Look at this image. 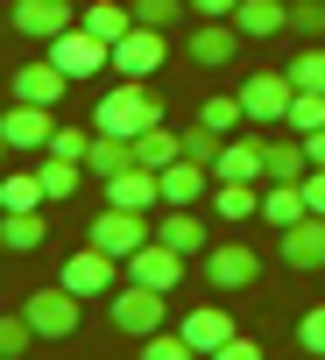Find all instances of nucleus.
<instances>
[{"mask_svg": "<svg viewBox=\"0 0 325 360\" xmlns=\"http://www.w3.org/2000/svg\"><path fill=\"white\" fill-rule=\"evenodd\" d=\"M15 29H22L29 43L64 36V29H71V0H15Z\"/></svg>", "mask_w": 325, "mask_h": 360, "instance_id": "nucleus-17", "label": "nucleus"}, {"mask_svg": "<svg viewBox=\"0 0 325 360\" xmlns=\"http://www.w3.org/2000/svg\"><path fill=\"white\" fill-rule=\"evenodd\" d=\"M304 205L325 212V169H304Z\"/></svg>", "mask_w": 325, "mask_h": 360, "instance_id": "nucleus-42", "label": "nucleus"}, {"mask_svg": "<svg viewBox=\"0 0 325 360\" xmlns=\"http://www.w3.org/2000/svg\"><path fill=\"white\" fill-rule=\"evenodd\" d=\"M0 134H8V148H15V155H36V148H50V134H57V106L8 99V113H0Z\"/></svg>", "mask_w": 325, "mask_h": 360, "instance_id": "nucleus-8", "label": "nucleus"}, {"mask_svg": "<svg viewBox=\"0 0 325 360\" xmlns=\"http://www.w3.org/2000/svg\"><path fill=\"white\" fill-rule=\"evenodd\" d=\"M78 22H85L92 36H106V43H120V36L134 29V8H120V0H92V8H85Z\"/></svg>", "mask_w": 325, "mask_h": 360, "instance_id": "nucleus-29", "label": "nucleus"}, {"mask_svg": "<svg viewBox=\"0 0 325 360\" xmlns=\"http://www.w3.org/2000/svg\"><path fill=\"white\" fill-rule=\"evenodd\" d=\"M0 248H8V255L43 248V212H0Z\"/></svg>", "mask_w": 325, "mask_h": 360, "instance_id": "nucleus-28", "label": "nucleus"}, {"mask_svg": "<svg viewBox=\"0 0 325 360\" xmlns=\"http://www.w3.org/2000/svg\"><path fill=\"white\" fill-rule=\"evenodd\" d=\"M269 134H227L219 162H212V184H269V162H262Z\"/></svg>", "mask_w": 325, "mask_h": 360, "instance_id": "nucleus-11", "label": "nucleus"}, {"mask_svg": "<svg viewBox=\"0 0 325 360\" xmlns=\"http://www.w3.org/2000/svg\"><path fill=\"white\" fill-rule=\"evenodd\" d=\"M283 127L290 134H311V127H325V92H290V113H283Z\"/></svg>", "mask_w": 325, "mask_h": 360, "instance_id": "nucleus-31", "label": "nucleus"}, {"mask_svg": "<svg viewBox=\"0 0 325 360\" xmlns=\"http://www.w3.org/2000/svg\"><path fill=\"white\" fill-rule=\"evenodd\" d=\"M155 176H162V205H198V198L212 191V169H205V162H191V155L162 162Z\"/></svg>", "mask_w": 325, "mask_h": 360, "instance_id": "nucleus-16", "label": "nucleus"}, {"mask_svg": "<svg viewBox=\"0 0 325 360\" xmlns=\"http://www.w3.org/2000/svg\"><path fill=\"white\" fill-rule=\"evenodd\" d=\"M71 297H113V255L99 248V240H85V248H71L64 255V276H57Z\"/></svg>", "mask_w": 325, "mask_h": 360, "instance_id": "nucleus-9", "label": "nucleus"}, {"mask_svg": "<svg viewBox=\"0 0 325 360\" xmlns=\"http://www.w3.org/2000/svg\"><path fill=\"white\" fill-rule=\"evenodd\" d=\"M50 64H57L64 78H99V71H113V43L92 36L85 22H71L64 36H50Z\"/></svg>", "mask_w": 325, "mask_h": 360, "instance_id": "nucleus-3", "label": "nucleus"}, {"mask_svg": "<svg viewBox=\"0 0 325 360\" xmlns=\"http://www.w3.org/2000/svg\"><path fill=\"white\" fill-rule=\"evenodd\" d=\"M184 8H191V15H234L241 0H184Z\"/></svg>", "mask_w": 325, "mask_h": 360, "instance_id": "nucleus-44", "label": "nucleus"}, {"mask_svg": "<svg viewBox=\"0 0 325 360\" xmlns=\"http://www.w3.org/2000/svg\"><path fill=\"white\" fill-rule=\"evenodd\" d=\"M234 29H241L248 43L283 36V29H290V0H241V8H234Z\"/></svg>", "mask_w": 325, "mask_h": 360, "instance_id": "nucleus-21", "label": "nucleus"}, {"mask_svg": "<svg viewBox=\"0 0 325 360\" xmlns=\"http://www.w3.org/2000/svg\"><path fill=\"white\" fill-rule=\"evenodd\" d=\"M311 205H304V184H262V219L283 233V226H297Z\"/></svg>", "mask_w": 325, "mask_h": 360, "instance_id": "nucleus-25", "label": "nucleus"}, {"mask_svg": "<svg viewBox=\"0 0 325 360\" xmlns=\"http://www.w3.org/2000/svg\"><path fill=\"white\" fill-rule=\"evenodd\" d=\"M276 255H283L290 276H318L325 269V212H304L297 226H283L276 233Z\"/></svg>", "mask_w": 325, "mask_h": 360, "instance_id": "nucleus-7", "label": "nucleus"}, {"mask_svg": "<svg viewBox=\"0 0 325 360\" xmlns=\"http://www.w3.org/2000/svg\"><path fill=\"white\" fill-rule=\"evenodd\" d=\"M162 57H170V43H162V29H148V22H134V29L113 43V71H120V78H155Z\"/></svg>", "mask_w": 325, "mask_h": 360, "instance_id": "nucleus-10", "label": "nucleus"}, {"mask_svg": "<svg viewBox=\"0 0 325 360\" xmlns=\"http://www.w3.org/2000/svg\"><path fill=\"white\" fill-rule=\"evenodd\" d=\"M155 240H170L177 255H205V248H212V240H205V219H198L191 205H170V212H162V219H155Z\"/></svg>", "mask_w": 325, "mask_h": 360, "instance_id": "nucleus-22", "label": "nucleus"}, {"mask_svg": "<svg viewBox=\"0 0 325 360\" xmlns=\"http://www.w3.org/2000/svg\"><path fill=\"white\" fill-rule=\"evenodd\" d=\"M262 162H269V184H304V169H311L304 134H269L262 141Z\"/></svg>", "mask_w": 325, "mask_h": 360, "instance_id": "nucleus-20", "label": "nucleus"}, {"mask_svg": "<svg viewBox=\"0 0 325 360\" xmlns=\"http://www.w3.org/2000/svg\"><path fill=\"white\" fill-rule=\"evenodd\" d=\"M241 50V29H234V15H198V29L184 36V57L191 64H227Z\"/></svg>", "mask_w": 325, "mask_h": 360, "instance_id": "nucleus-14", "label": "nucleus"}, {"mask_svg": "<svg viewBox=\"0 0 325 360\" xmlns=\"http://www.w3.org/2000/svg\"><path fill=\"white\" fill-rule=\"evenodd\" d=\"M78 304H85V297H71L64 283H50V290H29V297H22V311H29L36 339H71V332H78Z\"/></svg>", "mask_w": 325, "mask_h": 360, "instance_id": "nucleus-6", "label": "nucleus"}, {"mask_svg": "<svg viewBox=\"0 0 325 360\" xmlns=\"http://www.w3.org/2000/svg\"><path fill=\"white\" fill-rule=\"evenodd\" d=\"M29 346H36L29 311H0V360H15V353H29Z\"/></svg>", "mask_w": 325, "mask_h": 360, "instance_id": "nucleus-33", "label": "nucleus"}, {"mask_svg": "<svg viewBox=\"0 0 325 360\" xmlns=\"http://www.w3.org/2000/svg\"><path fill=\"white\" fill-rule=\"evenodd\" d=\"M290 71H248L241 78V106H248V127H283L290 113Z\"/></svg>", "mask_w": 325, "mask_h": 360, "instance_id": "nucleus-4", "label": "nucleus"}, {"mask_svg": "<svg viewBox=\"0 0 325 360\" xmlns=\"http://www.w3.org/2000/svg\"><path fill=\"white\" fill-rule=\"evenodd\" d=\"M127 276L148 283V290H177V283H184V255H177L170 240H141V248L127 255Z\"/></svg>", "mask_w": 325, "mask_h": 360, "instance_id": "nucleus-13", "label": "nucleus"}, {"mask_svg": "<svg viewBox=\"0 0 325 360\" xmlns=\"http://www.w3.org/2000/svg\"><path fill=\"white\" fill-rule=\"evenodd\" d=\"M36 176H43V191H50V198H71V191H78V176H85V162H71V155H50V148H43Z\"/></svg>", "mask_w": 325, "mask_h": 360, "instance_id": "nucleus-30", "label": "nucleus"}, {"mask_svg": "<svg viewBox=\"0 0 325 360\" xmlns=\"http://www.w3.org/2000/svg\"><path fill=\"white\" fill-rule=\"evenodd\" d=\"M212 212L234 219V226H248L262 212V184H212Z\"/></svg>", "mask_w": 325, "mask_h": 360, "instance_id": "nucleus-26", "label": "nucleus"}, {"mask_svg": "<svg viewBox=\"0 0 325 360\" xmlns=\"http://www.w3.org/2000/svg\"><path fill=\"white\" fill-rule=\"evenodd\" d=\"M290 29L297 36H325V0H290Z\"/></svg>", "mask_w": 325, "mask_h": 360, "instance_id": "nucleus-37", "label": "nucleus"}, {"mask_svg": "<svg viewBox=\"0 0 325 360\" xmlns=\"http://www.w3.org/2000/svg\"><path fill=\"white\" fill-rule=\"evenodd\" d=\"M205 276H212V290H248V283L262 276V255H255V248H241V240L205 248Z\"/></svg>", "mask_w": 325, "mask_h": 360, "instance_id": "nucleus-15", "label": "nucleus"}, {"mask_svg": "<svg viewBox=\"0 0 325 360\" xmlns=\"http://www.w3.org/2000/svg\"><path fill=\"white\" fill-rule=\"evenodd\" d=\"M162 120V99H155V85L148 78H120L106 99H99V113H92V127H106V134H141V127H155Z\"/></svg>", "mask_w": 325, "mask_h": 360, "instance_id": "nucleus-1", "label": "nucleus"}, {"mask_svg": "<svg viewBox=\"0 0 325 360\" xmlns=\"http://www.w3.org/2000/svg\"><path fill=\"white\" fill-rule=\"evenodd\" d=\"M304 155H311V169H325V127H311V134H304Z\"/></svg>", "mask_w": 325, "mask_h": 360, "instance_id": "nucleus-43", "label": "nucleus"}, {"mask_svg": "<svg viewBox=\"0 0 325 360\" xmlns=\"http://www.w3.org/2000/svg\"><path fill=\"white\" fill-rule=\"evenodd\" d=\"M134 162V141L127 134H106V127H92V148H85V176L92 184H106L113 169H127Z\"/></svg>", "mask_w": 325, "mask_h": 360, "instance_id": "nucleus-23", "label": "nucleus"}, {"mask_svg": "<svg viewBox=\"0 0 325 360\" xmlns=\"http://www.w3.org/2000/svg\"><path fill=\"white\" fill-rule=\"evenodd\" d=\"M184 339H191L198 353H219V346L234 339V311H227V304H191V311H184Z\"/></svg>", "mask_w": 325, "mask_h": 360, "instance_id": "nucleus-19", "label": "nucleus"}, {"mask_svg": "<svg viewBox=\"0 0 325 360\" xmlns=\"http://www.w3.org/2000/svg\"><path fill=\"white\" fill-rule=\"evenodd\" d=\"M85 148H92V127H57V134H50V155H71V162H85Z\"/></svg>", "mask_w": 325, "mask_h": 360, "instance_id": "nucleus-39", "label": "nucleus"}, {"mask_svg": "<svg viewBox=\"0 0 325 360\" xmlns=\"http://www.w3.org/2000/svg\"><path fill=\"white\" fill-rule=\"evenodd\" d=\"M198 120H205V127H219V134H234V127H248V106H241V92H219V99H205V106H198Z\"/></svg>", "mask_w": 325, "mask_h": 360, "instance_id": "nucleus-32", "label": "nucleus"}, {"mask_svg": "<svg viewBox=\"0 0 325 360\" xmlns=\"http://www.w3.org/2000/svg\"><path fill=\"white\" fill-rule=\"evenodd\" d=\"M184 15V0H134V22H148V29H170Z\"/></svg>", "mask_w": 325, "mask_h": 360, "instance_id": "nucleus-38", "label": "nucleus"}, {"mask_svg": "<svg viewBox=\"0 0 325 360\" xmlns=\"http://www.w3.org/2000/svg\"><path fill=\"white\" fill-rule=\"evenodd\" d=\"M0 162H8V134H0Z\"/></svg>", "mask_w": 325, "mask_h": 360, "instance_id": "nucleus-45", "label": "nucleus"}, {"mask_svg": "<svg viewBox=\"0 0 325 360\" xmlns=\"http://www.w3.org/2000/svg\"><path fill=\"white\" fill-rule=\"evenodd\" d=\"M99 191H106V205H134V212H155V205H162V176H155L148 162H127V169H113V176H106Z\"/></svg>", "mask_w": 325, "mask_h": 360, "instance_id": "nucleus-12", "label": "nucleus"}, {"mask_svg": "<svg viewBox=\"0 0 325 360\" xmlns=\"http://www.w3.org/2000/svg\"><path fill=\"white\" fill-rule=\"evenodd\" d=\"M290 85H304V92H325V50H297V64H290Z\"/></svg>", "mask_w": 325, "mask_h": 360, "instance_id": "nucleus-36", "label": "nucleus"}, {"mask_svg": "<svg viewBox=\"0 0 325 360\" xmlns=\"http://www.w3.org/2000/svg\"><path fill=\"white\" fill-rule=\"evenodd\" d=\"M212 360H262V346H255V339H241V332H234V339H227V346H219V353H212Z\"/></svg>", "mask_w": 325, "mask_h": 360, "instance_id": "nucleus-41", "label": "nucleus"}, {"mask_svg": "<svg viewBox=\"0 0 325 360\" xmlns=\"http://www.w3.org/2000/svg\"><path fill=\"white\" fill-rule=\"evenodd\" d=\"M162 318H170V290H148V283H134V276H127V290H113V297H106V325H113V332H127V339L162 332Z\"/></svg>", "mask_w": 325, "mask_h": 360, "instance_id": "nucleus-2", "label": "nucleus"}, {"mask_svg": "<svg viewBox=\"0 0 325 360\" xmlns=\"http://www.w3.org/2000/svg\"><path fill=\"white\" fill-rule=\"evenodd\" d=\"M64 92H71V78H64L50 57H36V64H22V71H15V99H29V106H57Z\"/></svg>", "mask_w": 325, "mask_h": 360, "instance_id": "nucleus-18", "label": "nucleus"}, {"mask_svg": "<svg viewBox=\"0 0 325 360\" xmlns=\"http://www.w3.org/2000/svg\"><path fill=\"white\" fill-rule=\"evenodd\" d=\"M50 191H43V176L36 169H15V176H0V212H43Z\"/></svg>", "mask_w": 325, "mask_h": 360, "instance_id": "nucleus-24", "label": "nucleus"}, {"mask_svg": "<svg viewBox=\"0 0 325 360\" xmlns=\"http://www.w3.org/2000/svg\"><path fill=\"white\" fill-rule=\"evenodd\" d=\"M219 148H227V134H219V127H205V120H198V127H184V155H191V162H205V169H212V162H219Z\"/></svg>", "mask_w": 325, "mask_h": 360, "instance_id": "nucleus-34", "label": "nucleus"}, {"mask_svg": "<svg viewBox=\"0 0 325 360\" xmlns=\"http://www.w3.org/2000/svg\"><path fill=\"white\" fill-rule=\"evenodd\" d=\"M177 155H184V134H170L162 120L134 134V162H148V169H162V162H177Z\"/></svg>", "mask_w": 325, "mask_h": 360, "instance_id": "nucleus-27", "label": "nucleus"}, {"mask_svg": "<svg viewBox=\"0 0 325 360\" xmlns=\"http://www.w3.org/2000/svg\"><path fill=\"white\" fill-rule=\"evenodd\" d=\"M297 346H304V353H325V304H311V311L297 318Z\"/></svg>", "mask_w": 325, "mask_h": 360, "instance_id": "nucleus-40", "label": "nucleus"}, {"mask_svg": "<svg viewBox=\"0 0 325 360\" xmlns=\"http://www.w3.org/2000/svg\"><path fill=\"white\" fill-rule=\"evenodd\" d=\"M85 240H99L113 262H127L141 240H155V226H148V212H134V205H106V212L92 219V233H85Z\"/></svg>", "mask_w": 325, "mask_h": 360, "instance_id": "nucleus-5", "label": "nucleus"}, {"mask_svg": "<svg viewBox=\"0 0 325 360\" xmlns=\"http://www.w3.org/2000/svg\"><path fill=\"white\" fill-rule=\"evenodd\" d=\"M141 346H148V360H191V353H198V346L184 339V325H177V332H148Z\"/></svg>", "mask_w": 325, "mask_h": 360, "instance_id": "nucleus-35", "label": "nucleus"}]
</instances>
